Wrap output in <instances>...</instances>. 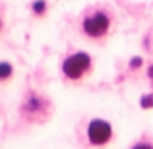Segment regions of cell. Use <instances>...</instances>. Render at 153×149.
<instances>
[{"label":"cell","instance_id":"cell-4","mask_svg":"<svg viewBox=\"0 0 153 149\" xmlns=\"http://www.w3.org/2000/svg\"><path fill=\"white\" fill-rule=\"evenodd\" d=\"M112 138V126L103 118H95L87 124V139L91 145L101 147L105 143H108Z\"/></svg>","mask_w":153,"mask_h":149},{"label":"cell","instance_id":"cell-5","mask_svg":"<svg viewBox=\"0 0 153 149\" xmlns=\"http://www.w3.org/2000/svg\"><path fill=\"white\" fill-rule=\"evenodd\" d=\"M31 12H33L35 16H43L47 12V0H35V2L31 4Z\"/></svg>","mask_w":153,"mask_h":149},{"label":"cell","instance_id":"cell-7","mask_svg":"<svg viewBox=\"0 0 153 149\" xmlns=\"http://www.w3.org/2000/svg\"><path fill=\"white\" fill-rule=\"evenodd\" d=\"M140 105H142V108H153V95H143L140 99Z\"/></svg>","mask_w":153,"mask_h":149},{"label":"cell","instance_id":"cell-6","mask_svg":"<svg viewBox=\"0 0 153 149\" xmlns=\"http://www.w3.org/2000/svg\"><path fill=\"white\" fill-rule=\"evenodd\" d=\"M10 76H12V64L10 62H2V64H0V78L6 82Z\"/></svg>","mask_w":153,"mask_h":149},{"label":"cell","instance_id":"cell-2","mask_svg":"<svg viewBox=\"0 0 153 149\" xmlns=\"http://www.w3.org/2000/svg\"><path fill=\"white\" fill-rule=\"evenodd\" d=\"M22 116L29 122H45L51 116V101L39 95L37 91H29L22 103Z\"/></svg>","mask_w":153,"mask_h":149},{"label":"cell","instance_id":"cell-10","mask_svg":"<svg viewBox=\"0 0 153 149\" xmlns=\"http://www.w3.org/2000/svg\"><path fill=\"white\" fill-rule=\"evenodd\" d=\"M147 76H149V79H151V82H153V64H151V66H149V70H147Z\"/></svg>","mask_w":153,"mask_h":149},{"label":"cell","instance_id":"cell-1","mask_svg":"<svg viewBox=\"0 0 153 149\" xmlns=\"http://www.w3.org/2000/svg\"><path fill=\"white\" fill-rule=\"evenodd\" d=\"M112 27V16L107 8L103 6H95L91 10H87L83 14L82 19V31L87 35L89 39H103L108 35Z\"/></svg>","mask_w":153,"mask_h":149},{"label":"cell","instance_id":"cell-8","mask_svg":"<svg viewBox=\"0 0 153 149\" xmlns=\"http://www.w3.org/2000/svg\"><path fill=\"white\" fill-rule=\"evenodd\" d=\"M143 60L140 58V56H134V58L130 60V70H138V68H142Z\"/></svg>","mask_w":153,"mask_h":149},{"label":"cell","instance_id":"cell-9","mask_svg":"<svg viewBox=\"0 0 153 149\" xmlns=\"http://www.w3.org/2000/svg\"><path fill=\"white\" fill-rule=\"evenodd\" d=\"M132 149H153V145L151 143H146V142H142V143H136Z\"/></svg>","mask_w":153,"mask_h":149},{"label":"cell","instance_id":"cell-3","mask_svg":"<svg viewBox=\"0 0 153 149\" xmlns=\"http://www.w3.org/2000/svg\"><path fill=\"white\" fill-rule=\"evenodd\" d=\"M91 66H93L91 56L87 54V52L79 50V52H74V54L64 58L62 74H64V78L70 79V82H78V79H82L83 76L91 70Z\"/></svg>","mask_w":153,"mask_h":149}]
</instances>
